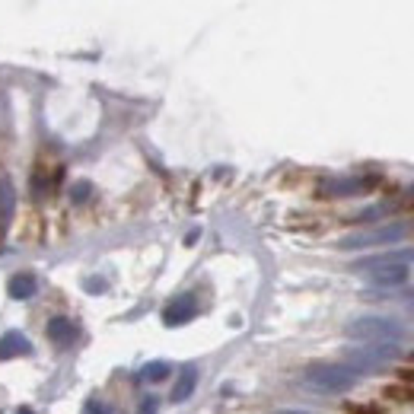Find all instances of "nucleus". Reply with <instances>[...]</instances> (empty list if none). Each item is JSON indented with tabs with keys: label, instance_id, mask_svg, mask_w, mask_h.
<instances>
[{
	"label": "nucleus",
	"instance_id": "f257e3e1",
	"mask_svg": "<svg viewBox=\"0 0 414 414\" xmlns=\"http://www.w3.org/2000/svg\"><path fill=\"white\" fill-rule=\"evenodd\" d=\"M345 338L363 345H399L408 338V325L389 316H360L345 325Z\"/></svg>",
	"mask_w": 414,
	"mask_h": 414
},
{
	"label": "nucleus",
	"instance_id": "f03ea898",
	"mask_svg": "<svg viewBox=\"0 0 414 414\" xmlns=\"http://www.w3.org/2000/svg\"><path fill=\"white\" fill-rule=\"evenodd\" d=\"M360 373L347 363H316L303 373V382L316 392H325V395H345L357 386Z\"/></svg>",
	"mask_w": 414,
	"mask_h": 414
},
{
	"label": "nucleus",
	"instance_id": "7ed1b4c3",
	"mask_svg": "<svg viewBox=\"0 0 414 414\" xmlns=\"http://www.w3.org/2000/svg\"><path fill=\"white\" fill-rule=\"evenodd\" d=\"M401 347L399 345H366V347H351L345 354V363L354 366L357 373H370L380 370V366H389L392 360H399Z\"/></svg>",
	"mask_w": 414,
	"mask_h": 414
},
{
	"label": "nucleus",
	"instance_id": "20e7f679",
	"mask_svg": "<svg viewBox=\"0 0 414 414\" xmlns=\"http://www.w3.org/2000/svg\"><path fill=\"white\" fill-rule=\"evenodd\" d=\"M408 236V223H389L380 229H366V233H354L345 236L338 242L341 248H370V246H389V242H399Z\"/></svg>",
	"mask_w": 414,
	"mask_h": 414
},
{
	"label": "nucleus",
	"instance_id": "39448f33",
	"mask_svg": "<svg viewBox=\"0 0 414 414\" xmlns=\"http://www.w3.org/2000/svg\"><path fill=\"white\" fill-rule=\"evenodd\" d=\"M414 262V248H392V252H382V255H373L363 258V262L354 265L357 274H366V271H376V268H389V265H411Z\"/></svg>",
	"mask_w": 414,
	"mask_h": 414
},
{
	"label": "nucleus",
	"instance_id": "423d86ee",
	"mask_svg": "<svg viewBox=\"0 0 414 414\" xmlns=\"http://www.w3.org/2000/svg\"><path fill=\"white\" fill-rule=\"evenodd\" d=\"M194 312H198V300H194L192 293H182L173 303L163 306V322L166 325H185L194 319Z\"/></svg>",
	"mask_w": 414,
	"mask_h": 414
},
{
	"label": "nucleus",
	"instance_id": "0eeeda50",
	"mask_svg": "<svg viewBox=\"0 0 414 414\" xmlns=\"http://www.w3.org/2000/svg\"><path fill=\"white\" fill-rule=\"evenodd\" d=\"M366 281H370V287H380V290L401 287V283L408 281V268L405 265H389V268L366 271Z\"/></svg>",
	"mask_w": 414,
	"mask_h": 414
},
{
	"label": "nucleus",
	"instance_id": "6e6552de",
	"mask_svg": "<svg viewBox=\"0 0 414 414\" xmlns=\"http://www.w3.org/2000/svg\"><path fill=\"white\" fill-rule=\"evenodd\" d=\"M29 351H32V345H29V338L26 335H20V331H7V335L0 338V360L26 357Z\"/></svg>",
	"mask_w": 414,
	"mask_h": 414
},
{
	"label": "nucleus",
	"instance_id": "1a4fd4ad",
	"mask_svg": "<svg viewBox=\"0 0 414 414\" xmlns=\"http://www.w3.org/2000/svg\"><path fill=\"white\" fill-rule=\"evenodd\" d=\"M76 335H80V328H76L74 319H51L48 322V338L55 345H74Z\"/></svg>",
	"mask_w": 414,
	"mask_h": 414
},
{
	"label": "nucleus",
	"instance_id": "9d476101",
	"mask_svg": "<svg viewBox=\"0 0 414 414\" xmlns=\"http://www.w3.org/2000/svg\"><path fill=\"white\" fill-rule=\"evenodd\" d=\"M194 386H198V370H194V366H185V370L179 373V380H175L169 399L173 401H188L192 399V392H194Z\"/></svg>",
	"mask_w": 414,
	"mask_h": 414
},
{
	"label": "nucleus",
	"instance_id": "9b49d317",
	"mask_svg": "<svg viewBox=\"0 0 414 414\" xmlns=\"http://www.w3.org/2000/svg\"><path fill=\"white\" fill-rule=\"evenodd\" d=\"M10 297L13 300H29L35 297V290H39V281H35V274H29V271H22V274H13L10 277Z\"/></svg>",
	"mask_w": 414,
	"mask_h": 414
},
{
	"label": "nucleus",
	"instance_id": "f8f14e48",
	"mask_svg": "<svg viewBox=\"0 0 414 414\" xmlns=\"http://www.w3.org/2000/svg\"><path fill=\"white\" fill-rule=\"evenodd\" d=\"M10 217H13V188L10 179H0V233L7 229Z\"/></svg>",
	"mask_w": 414,
	"mask_h": 414
},
{
	"label": "nucleus",
	"instance_id": "ddd939ff",
	"mask_svg": "<svg viewBox=\"0 0 414 414\" xmlns=\"http://www.w3.org/2000/svg\"><path fill=\"white\" fill-rule=\"evenodd\" d=\"M357 188H363V182H357V179H335V182H325L322 192H325V198H345V194H354Z\"/></svg>",
	"mask_w": 414,
	"mask_h": 414
},
{
	"label": "nucleus",
	"instance_id": "4468645a",
	"mask_svg": "<svg viewBox=\"0 0 414 414\" xmlns=\"http://www.w3.org/2000/svg\"><path fill=\"white\" fill-rule=\"evenodd\" d=\"M166 376H169V363L166 360H153V363H147L140 370V380L144 382H163Z\"/></svg>",
	"mask_w": 414,
	"mask_h": 414
},
{
	"label": "nucleus",
	"instance_id": "2eb2a0df",
	"mask_svg": "<svg viewBox=\"0 0 414 414\" xmlns=\"http://www.w3.org/2000/svg\"><path fill=\"white\" fill-rule=\"evenodd\" d=\"M386 399H395V401H414V386H405V382H399V386H389V389H386Z\"/></svg>",
	"mask_w": 414,
	"mask_h": 414
},
{
	"label": "nucleus",
	"instance_id": "dca6fc26",
	"mask_svg": "<svg viewBox=\"0 0 414 414\" xmlns=\"http://www.w3.org/2000/svg\"><path fill=\"white\" fill-rule=\"evenodd\" d=\"M156 408H159V399H156V395H147V399L140 401V411L138 414H156Z\"/></svg>",
	"mask_w": 414,
	"mask_h": 414
},
{
	"label": "nucleus",
	"instance_id": "f3484780",
	"mask_svg": "<svg viewBox=\"0 0 414 414\" xmlns=\"http://www.w3.org/2000/svg\"><path fill=\"white\" fill-rule=\"evenodd\" d=\"M86 192H90V182H76L74 185V201L80 204V201H86Z\"/></svg>",
	"mask_w": 414,
	"mask_h": 414
},
{
	"label": "nucleus",
	"instance_id": "a211bd4d",
	"mask_svg": "<svg viewBox=\"0 0 414 414\" xmlns=\"http://www.w3.org/2000/svg\"><path fill=\"white\" fill-rule=\"evenodd\" d=\"M86 411H90V414H112L109 408H105V405H99V401H90V405H86Z\"/></svg>",
	"mask_w": 414,
	"mask_h": 414
},
{
	"label": "nucleus",
	"instance_id": "6ab92c4d",
	"mask_svg": "<svg viewBox=\"0 0 414 414\" xmlns=\"http://www.w3.org/2000/svg\"><path fill=\"white\" fill-rule=\"evenodd\" d=\"M401 382H408V386H414V366H408V370L401 373Z\"/></svg>",
	"mask_w": 414,
	"mask_h": 414
},
{
	"label": "nucleus",
	"instance_id": "aec40b11",
	"mask_svg": "<svg viewBox=\"0 0 414 414\" xmlns=\"http://www.w3.org/2000/svg\"><path fill=\"white\" fill-rule=\"evenodd\" d=\"M86 290H105V281H86Z\"/></svg>",
	"mask_w": 414,
	"mask_h": 414
},
{
	"label": "nucleus",
	"instance_id": "412c9836",
	"mask_svg": "<svg viewBox=\"0 0 414 414\" xmlns=\"http://www.w3.org/2000/svg\"><path fill=\"white\" fill-rule=\"evenodd\" d=\"M277 414H309V411H277Z\"/></svg>",
	"mask_w": 414,
	"mask_h": 414
},
{
	"label": "nucleus",
	"instance_id": "4be33fe9",
	"mask_svg": "<svg viewBox=\"0 0 414 414\" xmlns=\"http://www.w3.org/2000/svg\"><path fill=\"white\" fill-rule=\"evenodd\" d=\"M16 414H32V411H29V408H20V411H16Z\"/></svg>",
	"mask_w": 414,
	"mask_h": 414
}]
</instances>
